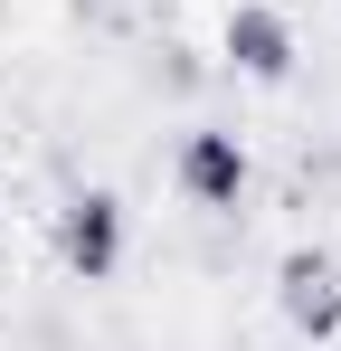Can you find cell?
<instances>
[{"label":"cell","mask_w":341,"mask_h":351,"mask_svg":"<svg viewBox=\"0 0 341 351\" xmlns=\"http://www.w3.org/2000/svg\"><path fill=\"white\" fill-rule=\"evenodd\" d=\"M218 48H227V66H237L247 86H284V76H294V19L266 10V0H237L227 29H218Z\"/></svg>","instance_id":"277c9868"},{"label":"cell","mask_w":341,"mask_h":351,"mask_svg":"<svg viewBox=\"0 0 341 351\" xmlns=\"http://www.w3.org/2000/svg\"><path fill=\"white\" fill-rule=\"evenodd\" d=\"M57 266L76 285H105L114 266H123V199L114 190H76L57 209Z\"/></svg>","instance_id":"7a4b0ae2"},{"label":"cell","mask_w":341,"mask_h":351,"mask_svg":"<svg viewBox=\"0 0 341 351\" xmlns=\"http://www.w3.org/2000/svg\"><path fill=\"white\" fill-rule=\"evenodd\" d=\"M275 313L303 342H332L341 332V256L332 247H284L275 256Z\"/></svg>","instance_id":"6da1fadb"},{"label":"cell","mask_w":341,"mask_h":351,"mask_svg":"<svg viewBox=\"0 0 341 351\" xmlns=\"http://www.w3.org/2000/svg\"><path fill=\"white\" fill-rule=\"evenodd\" d=\"M170 180H180V199H190V209H237V199H247V180H256V162H247V143H237V133L199 123V133L180 143Z\"/></svg>","instance_id":"3957f363"}]
</instances>
